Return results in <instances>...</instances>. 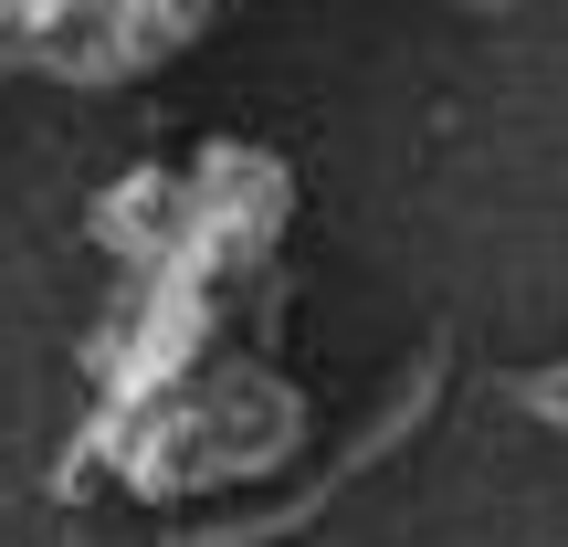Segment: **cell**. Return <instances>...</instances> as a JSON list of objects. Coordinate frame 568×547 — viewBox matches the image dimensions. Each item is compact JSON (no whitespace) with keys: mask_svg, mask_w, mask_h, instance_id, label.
<instances>
[{"mask_svg":"<svg viewBox=\"0 0 568 547\" xmlns=\"http://www.w3.org/2000/svg\"><path fill=\"white\" fill-rule=\"evenodd\" d=\"M453 11H506V0H453Z\"/></svg>","mask_w":568,"mask_h":547,"instance_id":"6da1fadb","label":"cell"}]
</instances>
